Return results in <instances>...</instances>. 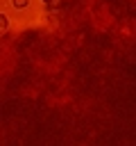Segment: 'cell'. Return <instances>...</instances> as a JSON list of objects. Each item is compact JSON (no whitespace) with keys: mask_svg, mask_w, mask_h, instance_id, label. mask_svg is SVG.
Returning <instances> with one entry per match:
<instances>
[{"mask_svg":"<svg viewBox=\"0 0 136 146\" xmlns=\"http://www.w3.org/2000/svg\"><path fill=\"white\" fill-rule=\"evenodd\" d=\"M7 27H9V18H7L5 14H0V32H5Z\"/></svg>","mask_w":136,"mask_h":146,"instance_id":"cell-1","label":"cell"},{"mask_svg":"<svg viewBox=\"0 0 136 146\" xmlns=\"http://www.w3.org/2000/svg\"><path fill=\"white\" fill-rule=\"evenodd\" d=\"M14 7H16V9H23V7H27V0H14Z\"/></svg>","mask_w":136,"mask_h":146,"instance_id":"cell-2","label":"cell"}]
</instances>
